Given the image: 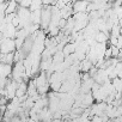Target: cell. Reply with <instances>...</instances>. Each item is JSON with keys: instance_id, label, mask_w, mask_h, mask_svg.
Wrapping results in <instances>:
<instances>
[{"instance_id": "52a82bcc", "label": "cell", "mask_w": 122, "mask_h": 122, "mask_svg": "<svg viewBox=\"0 0 122 122\" xmlns=\"http://www.w3.org/2000/svg\"><path fill=\"white\" fill-rule=\"evenodd\" d=\"M0 116H3V115H1V112H0Z\"/></svg>"}, {"instance_id": "6da1fadb", "label": "cell", "mask_w": 122, "mask_h": 122, "mask_svg": "<svg viewBox=\"0 0 122 122\" xmlns=\"http://www.w3.org/2000/svg\"><path fill=\"white\" fill-rule=\"evenodd\" d=\"M17 6H18V4H17V3H15V1H12V3H9V4H7V6H6V9H5V15L7 16V15L16 13Z\"/></svg>"}, {"instance_id": "3957f363", "label": "cell", "mask_w": 122, "mask_h": 122, "mask_svg": "<svg viewBox=\"0 0 122 122\" xmlns=\"http://www.w3.org/2000/svg\"><path fill=\"white\" fill-rule=\"evenodd\" d=\"M96 41H97L98 43H105V42L108 41V38H107V36H105L103 32H99V34L96 36Z\"/></svg>"}, {"instance_id": "8992f818", "label": "cell", "mask_w": 122, "mask_h": 122, "mask_svg": "<svg viewBox=\"0 0 122 122\" xmlns=\"http://www.w3.org/2000/svg\"><path fill=\"white\" fill-rule=\"evenodd\" d=\"M87 80H90L89 73H87V72H86V73H83V74H81V81L85 83V81H87Z\"/></svg>"}, {"instance_id": "277c9868", "label": "cell", "mask_w": 122, "mask_h": 122, "mask_svg": "<svg viewBox=\"0 0 122 122\" xmlns=\"http://www.w3.org/2000/svg\"><path fill=\"white\" fill-rule=\"evenodd\" d=\"M10 102V99L5 96H1V98H0V105H7Z\"/></svg>"}, {"instance_id": "7a4b0ae2", "label": "cell", "mask_w": 122, "mask_h": 122, "mask_svg": "<svg viewBox=\"0 0 122 122\" xmlns=\"http://www.w3.org/2000/svg\"><path fill=\"white\" fill-rule=\"evenodd\" d=\"M50 87H51L53 92H55V93L60 92V87H61V81H54V83H51V84H50Z\"/></svg>"}, {"instance_id": "5b68a950", "label": "cell", "mask_w": 122, "mask_h": 122, "mask_svg": "<svg viewBox=\"0 0 122 122\" xmlns=\"http://www.w3.org/2000/svg\"><path fill=\"white\" fill-rule=\"evenodd\" d=\"M19 22H20V19H19V18L16 16V17H15V18L11 20V24H12L13 26H18V25H19Z\"/></svg>"}]
</instances>
